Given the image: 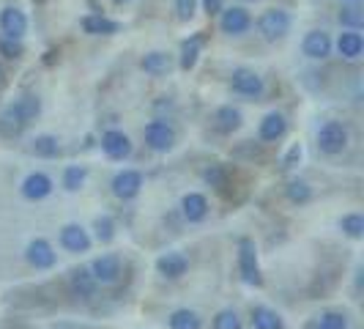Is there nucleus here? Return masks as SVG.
Returning <instances> with one entry per match:
<instances>
[{
	"label": "nucleus",
	"mask_w": 364,
	"mask_h": 329,
	"mask_svg": "<svg viewBox=\"0 0 364 329\" xmlns=\"http://www.w3.org/2000/svg\"><path fill=\"white\" fill-rule=\"evenodd\" d=\"M230 88L238 96H250V99H257L263 93V80L260 74L252 72V69H236L230 74Z\"/></svg>",
	"instance_id": "9d476101"
},
{
	"label": "nucleus",
	"mask_w": 364,
	"mask_h": 329,
	"mask_svg": "<svg viewBox=\"0 0 364 329\" xmlns=\"http://www.w3.org/2000/svg\"><path fill=\"white\" fill-rule=\"evenodd\" d=\"M214 121H217V129L222 135H233L238 127H241V110L230 108V105H225V108L217 110V115H214Z\"/></svg>",
	"instance_id": "5701e85b"
},
{
	"label": "nucleus",
	"mask_w": 364,
	"mask_h": 329,
	"mask_svg": "<svg viewBox=\"0 0 364 329\" xmlns=\"http://www.w3.org/2000/svg\"><path fill=\"white\" fill-rule=\"evenodd\" d=\"M252 327L255 329H285V321L282 315L266 305H257L252 308Z\"/></svg>",
	"instance_id": "412c9836"
},
{
	"label": "nucleus",
	"mask_w": 364,
	"mask_h": 329,
	"mask_svg": "<svg viewBox=\"0 0 364 329\" xmlns=\"http://www.w3.org/2000/svg\"><path fill=\"white\" fill-rule=\"evenodd\" d=\"M143 135H146V146L151 151H156V154H167L170 148L176 146V132L164 121H151Z\"/></svg>",
	"instance_id": "0eeeda50"
},
{
	"label": "nucleus",
	"mask_w": 364,
	"mask_h": 329,
	"mask_svg": "<svg viewBox=\"0 0 364 329\" xmlns=\"http://www.w3.org/2000/svg\"><path fill=\"white\" fill-rule=\"evenodd\" d=\"M285 198L296 206H304V203L312 201V187L310 182H304V179H291V182L285 184Z\"/></svg>",
	"instance_id": "bb28decb"
},
{
	"label": "nucleus",
	"mask_w": 364,
	"mask_h": 329,
	"mask_svg": "<svg viewBox=\"0 0 364 329\" xmlns=\"http://www.w3.org/2000/svg\"><path fill=\"white\" fill-rule=\"evenodd\" d=\"M189 269V258L183 256V253H164V256L156 258V272L162 274L164 280H178L183 277Z\"/></svg>",
	"instance_id": "f8f14e48"
},
{
	"label": "nucleus",
	"mask_w": 364,
	"mask_h": 329,
	"mask_svg": "<svg viewBox=\"0 0 364 329\" xmlns=\"http://www.w3.org/2000/svg\"><path fill=\"white\" fill-rule=\"evenodd\" d=\"M55 189L53 179L47 176V173H31V176H25V182L19 187V192H22V198L25 201H44V198H50Z\"/></svg>",
	"instance_id": "1a4fd4ad"
},
{
	"label": "nucleus",
	"mask_w": 364,
	"mask_h": 329,
	"mask_svg": "<svg viewBox=\"0 0 364 329\" xmlns=\"http://www.w3.org/2000/svg\"><path fill=\"white\" fill-rule=\"evenodd\" d=\"M25 261L33 269H38V272H47V269H53L55 263H58V253H55V247L47 239H33L25 247Z\"/></svg>",
	"instance_id": "423d86ee"
},
{
	"label": "nucleus",
	"mask_w": 364,
	"mask_h": 329,
	"mask_svg": "<svg viewBox=\"0 0 364 329\" xmlns=\"http://www.w3.org/2000/svg\"><path fill=\"white\" fill-rule=\"evenodd\" d=\"M238 272L244 277L247 286H263V274H260V261H257V247L252 239H238Z\"/></svg>",
	"instance_id": "f257e3e1"
},
{
	"label": "nucleus",
	"mask_w": 364,
	"mask_h": 329,
	"mask_svg": "<svg viewBox=\"0 0 364 329\" xmlns=\"http://www.w3.org/2000/svg\"><path fill=\"white\" fill-rule=\"evenodd\" d=\"M203 179L208 187H214L217 192H225L228 189V182H230V173H228V167L225 164H211V167H205L203 170Z\"/></svg>",
	"instance_id": "c85d7f7f"
},
{
	"label": "nucleus",
	"mask_w": 364,
	"mask_h": 329,
	"mask_svg": "<svg viewBox=\"0 0 364 329\" xmlns=\"http://www.w3.org/2000/svg\"><path fill=\"white\" fill-rule=\"evenodd\" d=\"M340 22H343L346 28H350V31H359L364 25V11L359 6H348V9L340 11Z\"/></svg>",
	"instance_id": "473e14b6"
},
{
	"label": "nucleus",
	"mask_w": 364,
	"mask_h": 329,
	"mask_svg": "<svg viewBox=\"0 0 364 329\" xmlns=\"http://www.w3.org/2000/svg\"><path fill=\"white\" fill-rule=\"evenodd\" d=\"M93 234H96V239H99L102 244H109V241L115 239V219L107 217V214L96 217L93 219Z\"/></svg>",
	"instance_id": "2f4dec72"
},
{
	"label": "nucleus",
	"mask_w": 364,
	"mask_h": 329,
	"mask_svg": "<svg viewBox=\"0 0 364 329\" xmlns=\"http://www.w3.org/2000/svg\"><path fill=\"white\" fill-rule=\"evenodd\" d=\"M88 269H91L96 283H102V286H112V283H118V280H121V274H124V263H121V258L115 256V253H105V256L93 258V263L88 266Z\"/></svg>",
	"instance_id": "20e7f679"
},
{
	"label": "nucleus",
	"mask_w": 364,
	"mask_h": 329,
	"mask_svg": "<svg viewBox=\"0 0 364 329\" xmlns=\"http://www.w3.org/2000/svg\"><path fill=\"white\" fill-rule=\"evenodd\" d=\"M301 50H304V55L312 58V61H323V58L331 53V38H328V33H323V31H310V33L304 36Z\"/></svg>",
	"instance_id": "dca6fc26"
},
{
	"label": "nucleus",
	"mask_w": 364,
	"mask_h": 329,
	"mask_svg": "<svg viewBox=\"0 0 364 329\" xmlns=\"http://www.w3.org/2000/svg\"><path fill=\"white\" fill-rule=\"evenodd\" d=\"M69 283H72V291L80 296V299H91L93 293H96V280H93L91 269H85V266H77V269H72V274H69Z\"/></svg>",
	"instance_id": "6ab92c4d"
},
{
	"label": "nucleus",
	"mask_w": 364,
	"mask_h": 329,
	"mask_svg": "<svg viewBox=\"0 0 364 329\" xmlns=\"http://www.w3.org/2000/svg\"><path fill=\"white\" fill-rule=\"evenodd\" d=\"M85 179H88V170L82 164H69L63 170V189L66 192H77V189H82Z\"/></svg>",
	"instance_id": "7c9ffc66"
},
{
	"label": "nucleus",
	"mask_w": 364,
	"mask_h": 329,
	"mask_svg": "<svg viewBox=\"0 0 364 329\" xmlns=\"http://www.w3.org/2000/svg\"><path fill=\"white\" fill-rule=\"evenodd\" d=\"M257 28H260L266 41H277V38H282L291 31V14L285 9H269V11H263Z\"/></svg>",
	"instance_id": "7ed1b4c3"
},
{
	"label": "nucleus",
	"mask_w": 364,
	"mask_h": 329,
	"mask_svg": "<svg viewBox=\"0 0 364 329\" xmlns=\"http://www.w3.org/2000/svg\"><path fill=\"white\" fill-rule=\"evenodd\" d=\"M195 6H198V0H176L178 19H192V17H195Z\"/></svg>",
	"instance_id": "4c0bfd02"
},
{
	"label": "nucleus",
	"mask_w": 364,
	"mask_h": 329,
	"mask_svg": "<svg viewBox=\"0 0 364 329\" xmlns=\"http://www.w3.org/2000/svg\"><path fill=\"white\" fill-rule=\"evenodd\" d=\"M9 113L17 118L22 127H28L31 121H36L38 118V113H41V102H38V96L28 93V96H19L17 102L9 108Z\"/></svg>",
	"instance_id": "2eb2a0df"
},
{
	"label": "nucleus",
	"mask_w": 364,
	"mask_h": 329,
	"mask_svg": "<svg viewBox=\"0 0 364 329\" xmlns=\"http://www.w3.org/2000/svg\"><path fill=\"white\" fill-rule=\"evenodd\" d=\"M58 241H60V247L69 250V253H88V250H91V234H88L82 225H77V222L63 225L60 234H58Z\"/></svg>",
	"instance_id": "6e6552de"
},
{
	"label": "nucleus",
	"mask_w": 364,
	"mask_h": 329,
	"mask_svg": "<svg viewBox=\"0 0 364 329\" xmlns=\"http://www.w3.org/2000/svg\"><path fill=\"white\" fill-rule=\"evenodd\" d=\"M167 327L170 329H200L203 318H200V313L189 310V308H181V310L170 313Z\"/></svg>",
	"instance_id": "393cba45"
},
{
	"label": "nucleus",
	"mask_w": 364,
	"mask_h": 329,
	"mask_svg": "<svg viewBox=\"0 0 364 329\" xmlns=\"http://www.w3.org/2000/svg\"><path fill=\"white\" fill-rule=\"evenodd\" d=\"M337 50H340V55H343V58H348V61L359 58V55H362V50H364L362 33H356V31H348V33H343V36H340V41H337Z\"/></svg>",
	"instance_id": "a878e982"
},
{
	"label": "nucleus",
	"mask_w": 364,
	"mask_h": 329,
	"mask_svg": "<svg viewBox=\"0 0 364 329\" xmlns=\"http://www.w3.org/2000/svg\"><path fill=\"white\" fill-rule=\"evenodd\" d=\"M102 151H105L107 160L121 162V160H127L129 154H132V140H129V135H124V132L109 129V132L102 135Z\"/></svg>",
	"instance_id": "9b49d317"
},
{
	"label": "nucleus",
	"mask_w": 364,
	"mask_h": 329,
	"mask_svg": "<svg viewBox=\"0 0 364 329\" xmlns=\"http://www.w3.org/2000/svg\"><path fill=\"white\" fill-rule=\"evenodd\" d=\"M140 66H143V72L154 74V77H162V74H167L170 69H173V58L167 53H148L143 61H140Z\"/></svg>",
	"instance_id": "4be33fe9"
},
{
	"label": "nucleus",
	"mask_w": 364,
	"mask_h": 329,
	"mask_svg": "<svg viewBox=\"0 0 364 329\" xmlns=\"http://www.w3.org/2000/svg\"><path fill=\"white\" fill-rule=\"evenodd\" d=\"M214 329H241V318H238L236 310H219L214 315Z\"/></svg>",
	"instance_id": "f704fd0d"
},
{
	"label": "nucleus",
	"mask_w": 364,
	"mask_h": 329,
	"mask_svg": "<svg viewBox=\"0 0 364 329\" xmlns=\"http://www.w3.org/2000/svg\"><path fill=\"white\" fill-rule=\"evenodd\" d=\"M318 329H348V315L346 313L328 310L318 318Z\"/></svg>",
	"instance_id": "72a5a7b5"
},
{
	"label": "nucleus",
	"mask_w": 364,
	"mask_h": 329,
	"mask_svg": "<svg viewBox=\"0 0 364 329\" xmlns=\"http://www.w3.org/2000/svg\"><path fill=\"white\" fill-rule=\"evenodd\" d=\"M340 231H343L348 239H353V241L364 239V214L350 212L346 217H340Z\"/></svg>",
	"instance_id": "cd10ccee"
},
{
	"label": "nucleus",
	"mask_w": 364,
	"mask_h": 329,
	"mask_svg": "<svg viewBox=\"0 0 364 329\" xmlns=\"http://www.w3.org/2000/svg\"><path fill=\"white\" fill-rule=\"evenodd\" d=\"M31 154H36L41 160H53V157L60 154V143H58L55 135H36L31 140Z\"/></svg>",
	"instance_id": "b1692460"
},
{
	"label": "nucleus",
	"mask_w": 364,
	"mask_h": 329,
	"mask_svg": "<svg viewBox=\"0 0 364 329\" xmlns=\"http://www.w3.org/2000/svg\"><path fill=\"white\" fill-rule=\"evenodd\" d=\"M82 31L91 33V36H112V33L121 31V25L102 17V14H88V17H82Z\"/></svg>",
	"instance_id": "aec40b11"
},
{
	"label": "nucleus",
	"mask_w": 364,
	"mask_h": 329,
	"mask_svg": "<svg viewBox=\"0 0 364 329\" xmlns=\"http://www.w3.org/2000/svg\"><path fill=\"white\" fill-rule=\"evenodd\" d=\"M115 3H127V0H115Z\"/></svg>",
	"instance_id": "79ce46f5"
},
{
	"label": "nucleus",
	"mask_w": 364,
	"mask_h": 329,
	"mask_svg": "<svg viewBox=\"0 0 364 329\" xmlns=\"http://www.w3.org/2000/svg\"><path fill=\"white\" fill-rule=\"evenodd\" d=\"M0 31L6 33V38H22L28 31V17L19 9H3L0 11Z\"/></svg>",
	"instance_id": "4468645a"
},
{
	"label": "nucleus",
	"mask_w": 364,
	"mask_h": 329,
	"mask_svg": "<svg viewBox=\"0 0 364 329\" xmlns=\"http://www.w3.org/2000/svg\"><path fill=\"white\" fill-rule=\"evenodd\" d=\"M0 53L6 55V58H22V47H19V38H3L0 41Z\"/></svg>",
	"instance_id": "e433bc0d"
},
{
	"label": "nucleus",
	"mask_w": 364,
	"mask_h": 329,
	"mask_svg": "<svg viewBox=\"0 0 364 329\" xmlns=\"http://www.w3.org/2000/svg\"><path fill=\"white\" fill-rule=\"evenodd\" d=\"M22 129H25V127L19 124V121L14 118V115H11V113H9V110L0 115V132H3L6 137H14V135H19Z\"/></svg>",
	"instance_id": "c9c22d12"
},
{
	"label": "nucleus",
	"mask_w": 364,
	"mask_h": 329,
	"mask_svg": "<svg viewBox=\"0 0 364 329\" xmlns=\"http://www.w3.org/2000/svg\"><path fill=\"white\" fill-rule=\"evenodd\" d=\"M200 47H203V36H192V38H186V41L181 44V69H183V72L195 69L198 55H200Z\"/></svg>",
	"instance_id": "c756f323"
},
{
	"label": "nucleus",
	"mask_w": 364,
	"mask_h": 329,
	"mask_svg": "<svg viewBox=\"0 0 364 329\" xmlns=\"http://www.w3.org/2000/svg\"><path fill=\"white\" fill-rule=\"evenodd\" d=\"M250 28V11L241 9V6H233L228 11H222V31L230 33V36H238Z\"/></svg>",
	"instance_id": "a211bd4d"
},
{
	"label": "nucleus",
	"mask_w": 364,
	"mask_h": 329,
	"mask_svg": "<svg viewBox=\"0 0 364 329\" xmlns=\"http://www.w3.org/2000/svg\"><path fill=\"white\" fill-rule=\"evenodd\" d=\"M6 83H9V80H6V69L0 66V88H6Z\"/></svg>",
	"instance_id": "a19ab883"
},
{
	"label": "nucleus",
	"mask_w": 364,
	"mask_h": 329,
	"mask_svg": "<svg viewBox=\"0 0 364 329\" xmlns=\"http://www.w3.org/2000/svg\"><path fill=\"white\" fill-rule=\"evenodd\" d=\"M208 212H211V206L203 192H186L181 198V214L186 222H203L208 217Z\"/></svg>",
	"instance_id": "ddd939ff"
},
{
	"label": "nucleus",
	"mask_w": 364,
	"mask_h": 329,
	"mask_svg": "<svg viewBox=\"0 0 364 329\" xmlns=\"http://www.w3.org/2000/svg\"><path fill=\"white\" fill-rule=\"evenodd\" d=\"M301 154H304V151H301V146H299V143H293L291 151H288V154H285V160H282V167H285V170L296 167V164L301 162Z\"/></svg>",
	"instance_id": "58836bf2"
},
{
	"label": "nucleus",
	"mask_w": 364,
	"mask_h": 329,
	"mask_svg": "<svg viewBox=\"0 0 364 329\" xmlns=\"http://www.w3.org/2000/svg\"><path fill=\"white\" fill-rule=\"evenodd\" d=\"M203 6H205L208 14H219L222 11V0H203Z\"/></svg>",
	"instance_id": "ea45409f"
},
{
	"label": "nucleus",
	"mask_w": 364,
	"mask_h": 329,
	"mask_svg": "<svg viewBox=\"0 0 364 329\" xmlns=\"http://www.w3.org/2000/svg\"><path fill=\"white\" fill-rule=\"evenodd\" d=\"M109 187H112V195L118 201H134L140 195V189H143V173L140 170H132V167L118 170Z\"/></svg>",
	"instance_id": "39448f33"
},
{
	"label": "nucleus",
	"mask_w": 364,
	"mask_h": 329,
	"mask_svg": "<svg viewBox=\"0 0 364 329\" xmlns=\"http://www.w3.org/2000/svg\"><path fill=\"white\" fill-rule=\"evenodd\" d=\"M285 132H288V121H285L282 113H269V115L260 121V129H257L260 140H266V143H277Z\"/></svg>",
	"instance_id": "f3484780"
},
{
	"label": "nucleus",
	"mask_w": 364,
	"mask_h": 329,
	"mask_svg": "<svg viewBox=\"0 0 364 329\" xmlns=\"http://www.w3.org/2000/svg\"><path fill=\"white\" fill-rule=\"evenodd\" d=\"M348 127L343 121H326L318 129V151L326 157H337L348 148Z\"/></svg>",
	"instance_id": "f03ea898"
},
{
	"label": "nucleus",
	"mask_w": 364,
	"mask_h": 329,
	"mask_svg": "<svg viewBox=\"0 0 364 329\" xmlns=\"http://www.w3.org/2000/svg\"><path fill=\"white\" fill-rule=\"evenodd\" d=\"M36 3H44V0H36Z\"/></svg>",
	"instance_id": "37998d69"
}]
</instances>
